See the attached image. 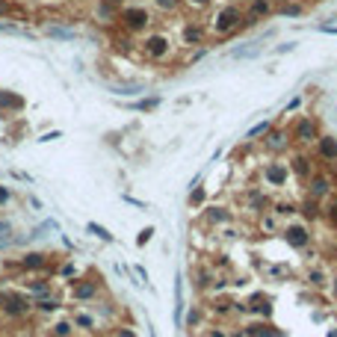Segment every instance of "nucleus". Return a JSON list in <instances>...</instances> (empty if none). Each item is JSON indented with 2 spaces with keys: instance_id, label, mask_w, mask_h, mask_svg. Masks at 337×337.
<instances>
[{
  "instance_id": "obj_1",
  "label": "nucleus",
  "mask_w": 337,
  "mask_h": 337,
  "mask_svg": "<svg viewBox=\"0 0 337 337\" xmlns=\"http://www.w3.org/2000/svg\"><path fill=\"white\" fill-rule=\"evenodd\" d=\"M243 21H246V9H243V6L225 3V6H219V9L213 12V18H210V33L219 35V39H225V35H234V33L246 30Z\"/></svg>"
},
{
  "instance_id": "obj_2",
  "label": "nucleus",
  "mask_w": 337,
  "mask_h": 337,
  "mask_svg": "<svg viewBox=\"0 0 337 337\" xmlns=\"http://www.w3.org/2000/svg\"><path fill=\"white\" fill-rule=\"evenodd\" d=\"M290 139L299 142V145H314L319 139V124L314 116H299L290 127Z\"/></svg>"
},
{
  "instance_id": "obj_3",
  "label": "nucleus",
  "mask_w": 337,
  "mask_h": 337,
  "mask_svg": "<svg viewBox=\"0 0 337 337\" xmlns=\"http://www.w3.org/2000/svg\"><path fill=\"white\" fill-rule=\"evenodd\" d=\"M119 21L127 33H142L148 24H151V12H148L145 6H124L119 12Z\"/></svg>"
},
{
  "instance_id": "obj_4",
  "label": "nucleus",
  "mask_w": 337,
  "mask_h": 337,
  "mask_svg": "<svg viewBox=\"0 0 337 337\" xmlns=\"http://www.w3.org/2000/svg\"><path fill=\"white\" fill-rule=\"evenodd\" d=\"M142 51H145L148 59H166L172 53V39H169L166 33H151L142 42Z\"/></svg>"
},
{
  "instance_id": "obj_5",
  "label": "nucleus",
  "mask_w": 337,
  "mask_h": 337,
  "mask_svg": "<svg viewBox=\"0 0 337 337\" xmlns=\"http://www.w3.org/2000/svg\"><path fill=\"white\" fill-rule=\"evenodd\" d=\"M204 35H207V27H204V24L186 21V24L180 27V45H183V48H195V45L204 42Z\"/></svg>"
},
{
  "instance_id": "obj_6",
  "label": "nucleus",
  "mask_w": 337,
  "mask_h": 337,
  "mask_svg": "<svg viewBox=\"0 0 337 337\" xmlns=\"http://www.w3.org/2000/svg\"><path fill=\"white\" fill-rule=\"evenodd\" d=\"M264 145H266V151L269 154H281V151H287V145H290V130H284V127H269L266 130V139H264Z\"/></svg>"
},
{
  "instance_id": "obj_7",
  "label": "nucleus",
  "mask_w": 337,
  "mask_h": 337,
  "mask_svg": "<svg viewBox=\"0 0 337 337\" xmlns=\"http://www.w3.org/2000/svg\"><path fill=\"white\" fill-rule=\"evenodd\" d=\"M331 177L328 175H311L308 177V186H311V190H308V195L314 198V201H322V198H328L331 195Z\"/></svg>"
},
{
  "instance_id": "obj_8",
  "label": "nucleus",
  "mask_w": 337,
  "mask_h": 337,
  "mask_svg": "<svg viewBox=\"0 0 337 337\" xmlns=\"http://www.w3.org/2000/svg\"><path fill=\"white\" fill-rule=\"evenodd\" d=\"M284 240H287L293 248H305V246L311 243V228H308V225H302V222H296V225H290V228L284 231Z\"/></svg>"
},
{
  "instance_id": "obj_9",
  "label": "nucleus",
  "mask_w": 337,
  "mask_h": 337,
  "mask_svg": "<svg viewBox=\"0 0 337 337\" xmlns=\"http://www.w3.org/2000/svg\"><path fill=\"white\" fill-rule=\"evenodd\" d=\"M317 157L325 160V163H337V139L334 136H322L317 139Z\"/></svg>"
},
{
  "instance_id": "obj_10",
  "label": "nucleus",
  "mask_w": 337,
  "mask_h": 337,
  "mask_svg": "<svg viewBox=\"0 0 337 337\" xmlns=\"http://www.w3.org/2000/svg\"><path fill=\"white\" fill-rule=\"evenodd\" d=\"M287 163H266V169H264V180L269 183V186H284L287 183Z\"/></svg>"
},
{
  "instance_id": "obj_11",
  "label": "nucleus",
  "mask_w": 337,
  "mask_h": 337,
  "mask_svg": "<svg viewBox=\"0 0 337 337\" xmlns=\"http://www.w3.org/2000/svg\"><path fill=\"white\" fill-rule=\"evenodd\" d=\"M272 12H275V3H272V0H248V9H246V15H251L254 21L266 18V15H272Z\"/></svg>"
},
{
  "instance_id": "obj_12",
  "label": "nucleus",
  "mask_w": 337,
  "mask_h": 337,
  "mask_svg": "<svg viewBox=\"0 0 337 337\" xmlns=\"http://www.w3.org/2000/svg\"><path fill=\"white\" fill-rule=\"evenodd\" d=\"M246 334L248 337H281V331L275 325H266V322H251L246 325Z\"/></svg>"
},
{
  "instance_id": "obj_13",
  "label": "nucleus",
  "mask_w": 337,
  "mask_h": 337,
  "mask_svg": "<svg viewBox=\"0 0 337 337\" xmlns=\"http://www.w3.org/2000/svg\"><path fill=\"white\" fill-rule=\"evenodd\" d=\"M290 169H293L299 177H305V180L314 175V169H311V157H308V154H296L293 163H290Z\"/></svg>"
},
{
  "instance_id": "obj_14",
  "label": "nucleus",
  "mask_w": 337,
  "mask_h": 337,
  "mask_svg": "<svg viewBox=\"0 0 337 337\" xmlns=\"http://www.w3.org/2000/svg\"><path fill=\"white\" fill-rule=\"evenodd\" d=\"M151 3H154V9H157V12L172 15V12H177V9L183 6V0H151Z\"/></svg>"
},
{
  "instance_id": "obj_15",
  "label": "nucleus",
  "mask_w": 337,
  "mask_h": 337,
  "mask_svg": "<svg viewBox=\"0 0 337 337\" xmlns=\"http://www.w3.org/2000/svg\"><path fill=\"white\" fill-rule=\"evenodd\" d=\"M275 12L284 15V18H299V15L305 12V6L302 3H281V6H275Z\"/></svg>"
},
{
  "instance_id": "obj_16",
  "label": "nucleus",
  "mask_w": 337,
  "mask_h": 337,
  "mask_svg": "<svg viewBox=\"0 0 337 337\" xmlns=\"http://www.w3.org/2000/svg\"><path fill=\"white\" fill-rule=\"evenodd\" d=\"M204 219H207V222H213V225H219V222H228V219H231V213L225 210V207H207Z\"/></svg>"
},
{
  "instance_id": "obj_17",
  "label": "nucleus",
  "mask_w": 337,
  "mask_h": 337,
  "mask_svg": "<svg viewBox=\"0 0 337 337\" xmlns=\"http://www.w3.org/2000/svg\"><path fill=\"white\" fill-rule=\"evenodd\" d=\"M272 127V122H260V124H254L248 133H246V139H257V136H266V130Z\"/></svg>"
},
{
  "instance_id": "obj_18",
  "label": "nucleus",
  "mask_w": 337,
  "mask_h": 337,
  "mask_svg": "<svg viewBox=\"0 0 337 337\" xmlns=\"http://www.w3.org/2000/svg\"><path fill=\"white\" fill-rule=\"evenodd\" d=\"M48 33L53 35V39H74V35H77L74 30H65V27H48Z\"/></svg>"
},
{
  "instance_id": "obj_19",
  "label": "nucleus",
  "mask_w": 337,
  "mask_h": 337,
  "mask_svg": "<svg viewBox=\"0 0 337 337\" xmlns=\"http://www.w3.org/2000/svg\"><path fill=\"white\" fill-rule=\"evenodd\" d=\"M89 231H92L95 237H101L104 243H109V240H112V234H109L106 228H101V225H95V222H89Z\"/></svg>"
},
{
  "instance_id": "obj_20",
  "label": "nucleus",
  "mask_w": 337,
  "mask_h": 337,
  "mask_svg": "<svg viewBox=\"0 0 337 337\" xmlns=\"http://www.w3.org/2000/svg\"><path fill=\"white\" fill-rule=\"evenodd\" d=\"M112 92H116V95H139V92H142V86H139V83H136V86L130 83V86H116Z\"/></svg>"
},
{
  "instance_id": "obj_21",
  "label": "nucleus",
  "mask_w": 337,
  "mask_h": 337,
  "mask_svg": "<svg viewBox=\"0 0 337 337\" xmlns=\"http://www.w3.org/2000/svg\"><path fill=\"white\" fill-rule=\"evenodd\" d=\"M183 3L190 6V9H207V6L213 3V0H183Z\"/></svg>"
},
{
  "instance_id": "obj_22",
  "label": "nucleus",
  "mask_w": 337,
  "mask_h": 337,
  "mask_svg": "<svg viewBox=\"0 0 337 337\" xmlns=\"http://www.w3.org/2000/svg\"><path fill=\"white\" fill-rule=\"evenodd\" d=\"M308 278H311V284H314V287H322V284H325V275H322L319 269H314V272H311Z\"/></svg>"
},
{
  "instance_id": "obj_23",
  "label": "nucleus",
  "mask_w": 337,
  "mask_h": 337,
  "mask_svg": "<svg viewBox=\"0 0 337 337\" xmlns=\"http://www.w3.org/2000/svg\"><path fill=\"white\" fill-rule=\"evenodd\" d=\"M92 293H95V287H92V284H83V287H77V296H83V299H89Z\"/></svg>"
},
{
  "instance_id": "obj_24",
  "label": "nucleus",
  "mask_w": 337,
  "mask_h": 337,
  "mask_svg": "<svg viewBox=\"0 0 337 337\" xmlns=\"http://www.w3.org/2000/svg\"><path fill=\"white\" fill-rule=\"evenodd\" d=\"M157 104H160L157 98H148V101H142V104H139V109H154Z\"/></svg>"
},
{
  "instance_id": "obj_25",
  "label": "nucleus",
  "mask_w": 337,
  "mask_h": 337,
  "mask_svg": "<svg viewBox=\"0 0 337 337\" xmlns=\"http://www.w3.org/2000/svg\"><path fill=\"white\" fill-rule=\"evenodd\" d=\"M151 234H154V228H145V231L139 234V246H145L148 240H151Z\"/></svg>"
},
{
  "instance_id": "obj_26",
  "label": "nucleus",
  "mask_w": 337,
  "mask_h": 337,
  "mask_svg": "<svg viewBox=\"0 0 337 337\" xmlns=\"http://www.w3.org/2000/svg\"><path fill=\"white\" fill-rule=\"evenodd\" d=\"M42 264V254H27V266H39Z\"/></svg>"
},
{
  "instance_id": "obj_27",
  "label": "nucleus",
  "mask_w": 337,
  "mask_h": 337,
  "mask_svg": "<svg viewBox=\"0 0 337 337\" xmlns=\"http://www.w3.org/2000/svg\"><path fill=\"white\" fill-rule=\"evenodd\" d=\"M328 216L337 222V198H331V204H328Z\"/></svg>"
},
{
  "instance_id": "obj_28",
  "label": "nucleus",
  "mask_w": 337,
  "mask_h": 337,
  "mask_svg": "<svg viewBox=\"0 0 337 337\" xmlns=\"http://www.w3.org/2000/svg\"><path fill=\"white\" fill-rule=\"evenodd\" d=\"M293 48H296V45H293V42H287V45H281V48H278V53H290Z\"/></svg>"
},
{
  "instance_id": "obj_29",
  "label": "nucleus",
  "mask_w": 337,
  "mask_h": 337,
  "mask_svg": "<svg viewBox=\"0 0 337 337\" xmlns=\"http://www.w3.org/2000/svg\"><path fill=\"white\" fill-rule=\"evenodd\" d=\"M201 198H204V193H201V190H195V193H193V198H190V201H193V204H198V201H201Z\"/></svg>"
},
{
  "instance_id": "obj_30",
  "label": "nucleus",
  "mask_w": 337,
  "mask_h": 337,
  "mask_svg": "<svg viewBox=\"0 0 337 337\" xmlns=\"http://www.w3.org/2000/svg\"><path fill=\"white\" fill-rule=\"evenodd\" d=\"M299 106H302V98H293V101H290V106H287V109H299Z\"/></svg>"
},
{
  "instance_id": "obj_31",
  "label": "nucleus",
  "mask_w": 337,
  "mask_h": 337,
  "mask_svg": "<svg viewBox=\"0 0 337 337\" xmlns=\"http://www.w3.org/2000/svg\"><path fill=\"white\" fill-rule=\"evenodd\" d=\"M6 198H9V193H6V190H3V186H0V204H3V201H6Z\"/></svg>"
},
{
  "instance_id": "obj_32",
  "label": "nucleus",
  "mask_w": 337,
  "mask_h": 337,
  "mask_svg": "<svg viewBox=\"0 0 337 337\" xmlns=\"http://www.w3.org/2000/svg\"><path fill=\"white\" fill-rule=\"evenodd\" d=\"M331 290H334V299H337V278L331 281Z\"/></svg>"
}]
</instances>
